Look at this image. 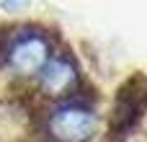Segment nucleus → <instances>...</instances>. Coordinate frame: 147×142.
Returning a JSON list of instances; mask_svg holds the SVG:
<instances>
[{
	"mask_svg": "<svg viewBox=\"0 0 147 142\" xmlns=\"http://www.w3.org/2000/svg\"><path fill=\"white\" fill-rule=\"evenodd\" d=\"M96 129V119L88 109L65 106L49 119V132L57 142H85Z\"/></svg>",
	"mask_w": 147,
	"mask_h": 142,
	"instance_id": "1",
	"label": "nucleus"
},
{
	"mask_svg": "<svg viewBox=\"0 0 147 142\" xmlns=\"http://www.w3.org/2000/svg\"><path fill=\"white\" fill-rule=\"evenodd\" d=\"M145 78H129L121 91L116 93V103L111 111V127L114 132H127L132 127V122L137 119V114L142 111V98H145Z\"/></svg>",
	"mask_w": 147,
	"mask_h": 142,
	"instance_id": "2",
	"label": "nucleus"
},
{
	"mask_svg": "<svg viewBox=\"0 0 147 142\" xmlns=\"http://www.w3.org/2000/svg\"><path fill=\"white\" fill-rule=\"evenodd\" d=\"M47 54H49L47 41L41 36L31 34V36H23L21 41L13 44V49H10V65L16 70H21V72H36V70H41L47 65Z\"/></svg>",
	"mask_w": 147,
	"mask_h": 142,
	"instance_id": "3",
	"label": "nucleus"
},
{
	"mask_svg": "<svg viewBox=\"0 0 147 142\" xmlns=\"http://www.w3.org/2000/svg\"><path fill=\"white\" fill-rule=\"evenodd\" d=\"M78 85V75H75V67L65 60H52L44 65V72H41V88L49 93V96H67L72 88Z\"/></svg>",
	"mask_w": 147,
	"mask_h": 142,
	"instance_id": "4",
	"label": "nucleus"
}]
</instances>
